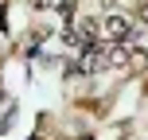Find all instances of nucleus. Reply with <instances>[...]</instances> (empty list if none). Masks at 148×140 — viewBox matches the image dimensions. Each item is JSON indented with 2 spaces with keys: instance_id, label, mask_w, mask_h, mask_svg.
<instances>
[{
  "instance_id": "20e7f679",
  "label": "nucleus",
  "mask_w": 148,
  "mask_h": 140,
  "mask_svg": "<svg viewBox=\"0 0 148 140\" xmlns=\"http://www.w3.org/2000/svg\"><path fill=\"white\" fill-rule=\"evenodd\" d=\"M129 70H133V74H144V70H148V51H133V59H129Z\"/></svg>"
},
{
  "instance_id": "f257e3e1",
  "label": "nucleus",
  "mask_w": 148,
  "mask_h": 140,
  "mask_svg": "<svg viewBox=\"0 0 148 140\" xmlns=\"http://www.w3.org/2000/svg\"><path fill=\"white\" fill-rule=\"evenodd\" d=\"M97 66H105V43H94V47H82V59L74 74H97Z\"/></svg>"
},
{
  "instance_id": "39448f33",
  "label": "nucleus",
  "mask_w": 148,
  "mask_h": 140,
  "mask_svg": "<svg viewBox=\"0 0 148 140\" xmlns=\"http://www.w3.org/2000/svg\"><path fill=\"white\" fill-rule=\"evenodd\" d=\"M140 23H148V0L140 4Z\"/></svg>"
},
{
  "instance_id": "7ed1b4c3",
  "label": "nucleus",
  "mask_w": 148,
  "mask_h": 140,
  "mask_svg": "<svg viewBox=\"0 0 148 140\" xmlns=\"http://www.w3.org/2000/svg\"><path fill=\"white\" fill-rule=\"evenodd\" d=\"M129 59H133V47L129 43H117L105 51V66H129Z\"/></svg>"
},
{
  "instance_id": "f03ea898",
  "label": "nucleus",
  "mask_w": 148,
  "mask_h": 140,
  "mask_svg": "<svg viewBox=\"0 0 148 140\" xmlns=\"http://www.w3.org/2000/svg\"><path fill=\"white\" fill-rule=\"evenodd\" d=\"M133 35V23L125 20V16H105V39H129Z\"/></svg>"
}]
</instances>
